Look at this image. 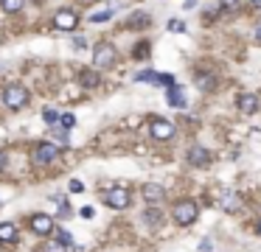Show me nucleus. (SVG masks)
Here are the masks:
<instances>
[{
	"mask_svg": "<svg viewBox=\"0 0 261 252\" xmlns=\"http://www.w3.org/2000/svg\"><path fill=\"white\" fill-rule=\"evenodd\" d=\"M163 73H155V70H141L138 76H135V82H149V84H160Z\"/></svg>",
	"mask_w": 261,
	"mask_h": 252,
	"instance_id": "obj_16",
	"label": "nucleus"
},
{
	"mask_svg": "<svg viewBox=\"0 0 261 252\" xmlns=\"http://www.w3.org/2000/svg\"><path fill=\"white\" fill-rule=\"evenodd\" d=\"M31 230L37 236H51L54 232V218L45 216V213H37V216H31Z\"/></svg>",
	"mask_w": 261,
	"mask_h": 252,
	"instance_id": "obj_9",
	"label": "nucleus"
},
{
	"mask_svg": "<svg viewBox=\"0 0 261 252\" xmlns=\"http://www.w3.org/2000/svg\"><path fill=\"white\" fill-rule=\"evenodd\" d=\"M255 42H261V26L255 28Z\"/></svg>",
	"mask_w": 261,
	"mask_h": 252,
	"instance_id": "obj_32",
	"label": "nucleus"
},
{
	"mask_svg": "<svg viewBox=\"0 0 261 252\" xmlns=\"http://www.w3.org/2000/svg\"><path fill=\"white\" fill-rule=\"evenodd\" d=\"M166 101H169V106H177V110H185V104H188V101H185V92L180 90V87H169V92H166Z\"/></svg>",
	"mask_w": 261,
	"mask_h": 252,
	"instance_id": "obj_11",
	"label": "nucleus"
},
{
	"mask_svg": "<svg viewBox=\"0 0 261 252\" xmlns=\"http://www.w3.org/2000/svg\"><path fill=\"white\" fill-rule=\"evenodd\" d=\"M115 64V48L110 42H99L93 50V68L96 70H110Z\"/></svg>",
	"mask_w": 261,
	"mask_h": 252,
	"instance_id": "obj_2",
	"label": "nucleus"
},
{
	"mask_svg": "<svg viewBox=\"0 0 261 252\" xmlns=\"http://www.w3.org/2000/svg\"><path fill=\"white\" fill-rule=\"evenodd\" d=\"M17 224H12V222H3L0 224V244H15L17 241Z\"/></svg>",
	"mask_w": 261,
	"mask_h": 252,
	"instance_id": "obj_12",
	"label": "nucleus"
},
{
	"mask_svg": "<svg viewBox=\"0 0 261 252\" xmlns=\"http://www.w3.org/2000/svg\"><path fill=\"white\" fill-rule=\"evenodd\" d=\"M146 42H141V45H138V48H135V56H138V59H143V56H146Z\"/></svg>",
	"mask_w": 261,
	"mask_h": 252,
	"instance_id": "obj_27",
	"label": "nucleus"
},
{
	"mask_svg": "<svg viewBox=\"0 0 261 252\" xmlns=\"http://www.w3.org/2000/svg\"><path fill=\"white\" fill-rule=\"evenodd\" d=\"M197 87H199V90H213V87H216V76H211V73H199V76H197Z\"/></svg>",
	"mask_w": 261,
	"mask_h": 252,
	"instance_id": "obj_17",
	"label": "nucleus"
},
{
	"mask_svg": "<svg viewBox=\"0 0 261 252\" xmlns=\"http://www.w3.org/2000/svg\"><path fill=\"white\" fill-rule=\"evenodd\" d=\"M104 204L113 210H124L129 204V190L127 188H110L104 194Z\"/></svg>",
	"mask_w": 261,
	"mask_h": 252,
	"instance_id": "obj_5",
	"label": "nucleus"
},
{
	"mask_svg": "<svg viewBox=\"0 0 261 252\" xmlns=\"http://www.w3.org/2000/svg\"><path fill=\"white\" fill-rule=\"evenodd\" d=\"M79 84L87 87V90H93V87H99L101 84V76L96 73V70H79Z\"/></svg>",
	"mask_w": 261,
	"mask_h": 252,
	"instance_id": "obj_13",
	"label": "nucleus"
},
{
	"mask_svg": "<svg viewBox=\"0 0 261 252\" xmlns=\"http://www.w3.org/2000/svg\"><path fill=\"white\" fill-rule=\"evenodd\" d=\"M0 204H3V202H0Z\"/></svg>",
	"mask_w": 261,
	"mask_h": 252,
	"instance_id": "obj_36",
	"label": "nucleus"
},
{
	"mask_svg": "<svg viewBox=\"0 0 261 252\" xmlns=\"http://www.w3.org/2000/svg\"><path fill=\"white\" fill-rule=\"evenodd\" d=\"M0 42H3V34H0Z\"/></svg>",
	"mask_w": 261,
	"mask_h": 252,
	"instance_id": "obj_35",
	"label": "nucleus"
},
{
	"mask_svg": "<svg viewBox=\"0 0 261 252\" xmlns=\"http://www.w3.org/2000/svg\"><path fill=\"white\" fill-rule=\"evenodd\" d=\"M68 190H71V194H82V190H85V182H82V180H71Z\"/></svg>",
	"mask_w": 261,
	"mask_h": 252,
	"instance_id": "obj_25",
	"label": "nucleus"
},
{
	"mask_svg": "<svg viewBox=\"0 0 261 252\" xmlns=\"http://www.w3.org/2000/svg\"><path fill=\"white\" fill-rule=\"evenodd\" d=\"M6 166V154H3V148H0V168Z\"/></svg>",
	"mask_w": 261,
	"mask_h": 252,
	"instance_id": "obj_31",
	"label": "nucleus"
},
{
	"mask_svg": "<svg viewBox=\"0 0 261 252\" xmlns=\"http://www.w3.org/2000/svg\"><path fill=\"white\" fill-rule=\"evenodd\" d=\"M73 48H87V40L85 36H73Z\"/></svg>",
	"mask_w": 261,
	"mask_h": 252,
	"instance_id": "obj_28",
	"label": "nucleus"
},
{
	"mask_svg": "<svg viewBox=\"0 0 261 252\" xmlns=\"http://www.w3.org/2000/svg\"><path fill=\"white\" fill-rule=\"evenodd\" d=\"M169 31H174V34H183V31H185V22L183 20H169Z\"/></svg>",
	"mask_w": 261,
	"mask_h": 252,
	"instance_id": "obj_24",
	"label": "nucleus"
},
{
	"mask_svg": "<svg viewBox=\"0 0 261 252\" xmlns=\"http://www.w3.org/2000/svg\"><path fill=\"white\" fill-rule=\"evenodd\" d=\"M57 241H59L62 246H73V238H71V232H68V230H59Z\"/></svg>",
	"mask_w": 261,
	"mask_h": 252,
	"instance_id": "obj_22",
	"label": "nucleus"
},
{
	"mask_svg": "<svg viewBox=\"0 0 261 252\" xmlns=\"http://www.w3.org/2000/svg\"><path fill=\"white\" fill-rule=\"evenodd\" d=\"M43 118H45V124H48V126H57V124H59V118H62V115H59L57 110H51V106H48V110L43 112Z\"/></svg>",
	"mask_w": 261,
	"mask_h": 252,
	"instance_id": "obj_21",
	"label": "nucleus"
},
{
	"mask_svg": "<svg viewBox=\"0 0 261 252\" xmlns=\"http://www.w3.org/2000/svg\"><path fill=\"white\" fill-rule=\"evenodd\" d=\"M143 22H149L146 14H135V17H129V26H143Z\"/></svg>",
	"mask_w": 261,
	"mask_h": 252,
	"instance_id": "obj_26",
	"label": "nucleus"
},
{
	"mask_svg": "<svg viewBox=\"0 0 261 252\" xmlns=\"http://www.w3.org/2000/svg\"><path fill=\"white\" fill-rule=\"evenodd\" d=\"M239 110L244 112V115H253V112L258 110V98H255L253 92H244V96H239Z\"/></svg>",
	"mask_w": 261,
	"mask_h": 252,
	"instance_id": "obj_14",
	"label": "nucleus"
},
{
	"mask_svg": "<svg viewBox=\"0 0 261 252\" xmlns=\"http://www.w3.org/2000/svg\"><path fill=\"white\" fill-rule=\"evenodd\" d=\"M59 157V146L57 143H40L34 148V166H48Z\"/></svg>",
	"mask_w": 261,
	"mask_h": 252,
	"instance_id": "obj_4",
	"label": "nucleus"
},
{
	"mask_svg": "<svg viewBox=\"0 0 261 252\" xmlns=\"http://www.w3.org/2000/svg\"><path fill=\"white\" fill-rule=\"evenodd\" d=\"M185 8H197V0H185Z\"/></svg>",
	"mask_w": 261,
	"mask_h": 252,
	"instance_id": "obj_30",
	"label": "nucleus"
},
{
	"mask_svg": "<svg viewBox=\"0 0 261 252\" xmlns=\"http://www.w3.org/2000/svg\"><path fill=\"white\" fill-rule=\"evenodd\" d=\"M143 196H146V202L157 204V202H163V199H166V190H163L160 185H155V182H152V185H146V188H143Z\"/></svg>",
	"mask_w": 261,
	"mask_h": 252,
	"instance_id": "obj_15",
	"label": "nucleus"
},
{
	"mask_svg": "<svg viewBox=\"0 0 261 252\" xmlns=\"http://www.w3.org/2000/svg\"><path fill=\"white\" fill-rule=\"evenodd\" d=\"M219 204H222V210H227V213H239L241 210V196L233 188H225L222 196H219Z\"/></svg>",
	"mask_w": 261,
	"mask_h": 252,
	"instance_id": "obj_8",
	"label": "nucleus"
},
{
	"mask_svg": "<svg viewBox=\"0 0 261 252\" xmlns=\"http://www.w3.org/2000/svg\"><path fill=\"white\" fill-rule=\"evenodd\" d=\"M23 3H26V0H0V8L9 12V14H17L23 8Z\"/></svg>",
	"mask_w": 261,
	"mask_h": 252,
	"instance_id": "obj_18",
	"label": "nucleus"
},
{
	"mask_svg": "<svg viewBox=\"0 0 261 252\" xmlns=\"http://www.w3.org/2000/svg\"><path fill=\"white\" fill-rule=\"evenodd\" d=\"M82 216H85V218H93V216H96V210H93V208H82Z\"/></svg>",
	"mask_w": 261,
	"mask_h": 252,
	"instance_id": "obj_29",
	"label": "nucleus"
},
{
	"mask_svg": "<svg viewBox=\"0 0 261 252\" xmlns=\"http://www.w3.org/2000/svg\"><path fill=\"white\" fill-rule=\"evenodd\" d=\"M115 8H118V6H110L107 12H96V14H90V22H107V20H110V17L115 14Z\"/></svg>",
	"mask_w": 261,
	"mask_h": 252,
	"instance_id": "obj_19",
	"label": "nucleus"
},
{
	"mask_svg": "<svg viewBox=\"0 0 261 252\" xmlns=\"http://www.w3.org/2000/svg\"><path fill=\"white\" fill-rule=\"evenodd\" d=\"M253 6H261V0H253Z\"/></svg>",
	"mask_w": 261,
	"mask_h": 252,
	"instance_id": "obj_33",
	"label": "nucleus"
},
{
	"mask_svg": "<svg viewBox=\"0 0 261 252\" xmlns=\"http://www.w3.org/2000/svg\"><path fill=\"white\" fill-rule=\"evenodd\" d=\"M54 22H57L59 31H76V26H79V14L73 12V8H59L57 17H54Z\"/></svg>",
	"mask_w": 261,
	"mask_h": 252,
	"instance_id": "obj_6",
	"label": "nucleus"
},
{
	"mask_svg": "<svg viewBox=\"0 0 261 252\" xmlns=\"http://www.w3.org/2000/svg\"><path fill=\"white\" fill-rule=\"evenodd\" d=\"M59 124H62V126H65V129H73V126H76V118H73L71 112H65L62 118H59Z\"/></svg>",
	"mask_w": 261,
	"mask_h": 252,
	"instance_id": "obj_23",
	"label": "nucleus"
},
{
	"mask_svg": "<svg viewBox=\"0 0 261 252\" xmlns=\"http://www.w3.org/2000/svg\"><path fill=\"white\" fill-rule=\"evenodd\" d=\"M65 250H68V246H62L59 241H43L37 252H65Z\"/></svg>",
	"mask_w": 261,
	"mask_h": 252,
	"instance_id": "obj_20",
	"label": "nucleus"
},
{
	"mask_svg": "<svg viewBox=\"0 0 261 252\" xmlns=\"http://www.w3.org/2000/svg\"><path fill=\"white\" fill-rule=\"evenodd\" d=\"M171 216H174V222L177 224H194L197 222V216H199V208H197V202H191V199H183V202H177L174 208H171Z\"/></svg>",
	"mask_w": 261,
	"mask_h": 252,
	"instance_id": "obj_1",
	"label": "nucleus"
},
{
	"mask_svg": "<svg viewBox=\"0 0 261 252\" xmlns=\"http://www.w3.org/2000/svg\"><path fill=\"white\" fill-rule=\"evenodd\" d=\"M3 104L9 110H23V106L29 104V90L20 87V84H9L6 90H3Z\"/></svg>",
	"mask_w": 261,
	"mask_h": 252,
	"instance_id": "obj_3",
	"label": "nucleus"
},
{
	"mask_svg": "<svg viewBox=\"0 0 261 252\" xmlns=\"http://www.w3.org/2000/svg\"><path fill=\"white\" fill-rule=\"evenodd\" d=\"M258 236H261V222H258Z\"/></svg>",
	"mask_w": 261,
	"mask_h": 252,
	"instance_id": "obj_34",
	"label": "nucleus"
},
{
	"mask_svg": "<svg viewBox=\"0 0 261 252\" xmlns=\"http://www.w3.org/2000/svg\"><path fill=\"white\" fill-rule=\"evenodd\" d=\"M149 132H152V138H155V140H169L171 134H174V126H171V120L152 118V126H149Z\"/></svg>",
	"mask_w": 261,
	"mask_h": 252,
	"instance_id": "obj_7",
	"label": "nucleus"
},
{
	"mask_svg": "<svg viewBox=\"0 0 261 252\" xmlns=\"http://www.w3.org/2000/svg\"><path fill=\"white\" fill-rule=\"evenodd\" d=\"M188 162L191 166H208V162H211V154H208L205 146H191L188 148Z\"/></svg>",
	"mask_w": 261,
	"mask_h": 252,
	"instance_id": "obj_10",
	"label": "nucleus"
}]
</instances>
